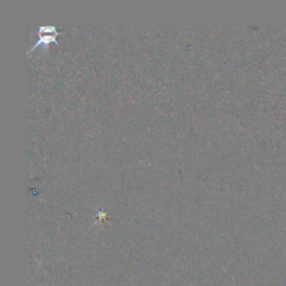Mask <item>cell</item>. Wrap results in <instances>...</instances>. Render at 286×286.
Returning <instances> with one entry per match:
<instances>
[{"label":"cell","mask_w":286,"mask_h":286,"mask_svg":"<svg viewBox=\"0 0 286 286\" xmlns=\"http://www.w3.org/2000/svg\"><path fill=\"white\" fill-rule=\"evenodd\" d=\"M58 35V32L56 30V27L55 26H41L40 27V41L36 43L35 46H32L29 52H31L32 49H35L38 46H45L47 47L49 43L55 42L56 44H58L56 42V37Z\"/></svg>","instance_id":"6da1fadb"}]
</instances>
